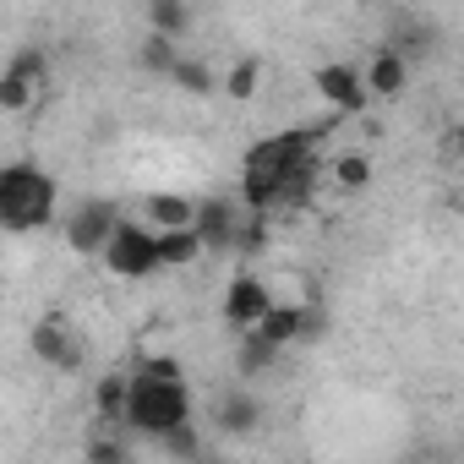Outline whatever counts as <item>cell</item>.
I'll return each instance as SVG.
<instances>
[{
    "instance_id": "1",
    "label": "cell",
    "mask_w": 464,
    "mask_h": 464,
    "mask_svg": "<svg viewBox=\"0 0 464 464\" xmlns=\"http://www.w3.org/2000/svg\"><path fill=\"white\" fill-rule=\"evenodd\" d=\"M328 137V126L317 121V126H290V131H279V137H263V142H252V153H246V169H241V202H246V213H274L279 208V186H285V175L290 169H301L306 159H317V142Z\"/></svg>"
},
{
    "instance_id": "12",
    "label": "cell",
    "mask_w": 464,
    "mask_h": 464,
    "mask_svg": "<svg viewBox=\"0 0 464 464\" xmlns=\"http://www.w3.org/2000/svg\"><path fill=\"white\" fill-rule=\"evenodd\" d=\"M404 82H410V61L399 55V50H377L372 55V66H366V88L377 93V99H399L404 93Z\"/></svg>"
},
{
    "instance_id": "4",
    "label": "cell",
    "mask_w": 464,
    "mask_h": 464,
    "mask_svg": "<svg viewBox=\"0 0 464 464\" xmlns=\"http://www.w3.org/2000/svg\"><path fill=\"white\" fill-rule=\"evenodd\" d=\"M104 268H110L115 279H148V274H159V268H164L159 229L142 224V218H126V224L115 229L110 252H104Z\"/></svg>"
},
{
    "instance_id": "9",
    "label": "cell",
    "mask_w": 464,
    "mask_h": 464,
    "mask_svg": "<svg viewBox=\"0 0 464 464\" xmlns=\"http://www.w3.org/2000/svg\"><path fill=\"white\" fill-rule=\"evenodd\" d=\"M257 334H263L268 344H279V350H285V344L312 339V334H317V317H312L306 306H295V301H279V306L263 317V328H257Z\"/></svg>"
},
{
    "instance_id": "10",
    "label": "cell",
    "mask_w": 464,
    "mask_h": 464,
    "mask_svg": "<svg viewBox=\"0 0 464 464\" xmlns=\"http://www.w3.org/2000/svg\"><path fill=\"white\" fill-rule=\"evenodd\" d=\"M142 218L159 229V236H175V229H191L197 224V202L191 197H175V191H153L142 202Z\"/></svg>"
},
{
    "instance_id": "29",
    "label": "cell",
    "mask_w": 464,
    "mask_h": 464,
    "mask_svg": "<svg viewBox=\"0 0 464 464\" xmlns=\"http://www.w3.org/2000/svg\"><path fill=\"white\" fill-rule=\"evenodd\" d=\"M148 377H164V382H186V372H180V361H169V355H153L148 366H142Z\"/></svg>"
},
{
    "instance_id": "20",
    "label": "cell",
    "mask_w": 464,
    "mask_h": 464,
    "mask_svg": "<svg viewBox=\"0 0 464 464\" xmlns=\"http://www.w3.org/2000/svg\"><path fill=\"white\" fill-rule=\"evenodd\" d=\"M431 44H437V34H431L426 23H399V28H393V39H388V50H399L404 61H415V55H426Z\"/></svg>"
},
{
    "instance_id": "13",
    "label": "cell",
    "mask_w": 464,
    "mask_h": 464,
    "mask_svg": "<svg viewBox=\"0 0 464 464\" xmlns=\"http://www.w3.org/2000/svg\"><path fill=\"white\" fill-rule=\"evenodd\" d=\"M34 355L44 361V366H61V372H77V339L61 328V323H39L34 328Z\"/></svg>"
},
{
    "instance_id": "14",
    "label": "cell",
    "mask_w": 464,
    "mask_h": 464,
    "mask_svg": "<svg viewBox=\"0 0 464 464\" xmlns=\"http://www.w3.org/2000/svg\"><path fill=\"white\" fill-rule=\"evenodd\" d=\"M148 23H153V39L180 44L186 28H191V6H186V0H153V6H148Z\"/></svg>"
},
{
    "instance_id": "23",
    "label": "cell",
    "mask_w": 464,
    "mask_h": 464,
    "mask_svg": "<svg viewBox=\"0 0 464 464\" xmlns=\"http://www.w3.org/2000/svg\"><path fill=\"white\" fill-rule=\"evenodd\" d=\"M334 180H339L344 191H361V186L372 180V159H366V153H344V159H334Z\"/></svg>"
},
{
    "instance_id": "27",
    "label": "cell",
    "mask_w": 464,
    "mask_h": 464,
    "mask_svg": "<svg viewBox=\"0 0 464 464\" xmlns=\"http://www.w3.org/2000/svg\"><path fill=\"white\" fill-rule=\"evenodd\" d=\"M88 464H131V448L121 437H93L88 442Z\"/></svg>"
},
{
    "instance_id": "8",
    "label": "cell",
    "mask_w": 464,
    "mask_h": 464,
    "mask_svg": "<svg viewBox=\"0 0 464 464\" xmlns=\"http://www.w3.org/2000/svg\"><path fill=\"white\" fill-rule=\"evenodd\" d=\"M241 224H246V213H236V202H224V197H213V202H197V241H202V252H236L241 246Z\"/></svg>"
},
{
    "instance_id": "5",
    "label": "cell",
    "mask_w": 464,
    "mask_h": 464,
    "mask_svg": "<svg viewBox=\"0 0 464 464\" xmlns=\"http://www.w3.org/2000/svg\"><path fill=\"white\" fill-rule=\"evenodd\" d=\"M121 224H126V218H121V208H115V202H104V197L77 202V208H72V218H66V246H72L77 257H104Z\"/></svg>"
},
{
    "instance_id": "22",
    "label": "cell",
    "mask_w": 464,
    "mask_h": 464,
    "mask_svg": "<svg viewBox=\"0 0 464 464\" xmlns=\"http://www.w3.org/2000/svg\"><path fill=\"white\" fill-rule=\"evenodd\" d=\"M34 93H39V82H28V77H12V72H0V110H6V115L28 110V104H34Z\"/></svg>"
},
{
    "instance_id": "3",
    "label": "cell",
    "mask_w": 464,
    "mask_h": 464,
    "mask_svg": "<svg viewBox=\"0 0 464 464\" xmlns=\"http://www.w3.org/2000/svg\"><path fill=\"white\" fill-rule=\"evenodd\" d=\"M126 426H131V431H148V437H159V442H164L175 426H191V393H186V382H164V377L137 372V377H131Z\"/></svg>"
},
{
    "instance_id": "7",
    "label": "cell",
    "mask_w": 464,
    "mask_h": 464,
    "mask_svg": "<svg viewBox=\"0 0 464 464\" xmlns=\"http://www.w3.org/2000/svg\"><path fill=\"white\" fill-rule=\"evenodd\" d=\"M312 88L339 110V115H361L366 104H372V88H366V72H355L350 61H328V66H317V77H312Z\"/></svg>"
},
{
    "instance_id": "11",
    "label": "cell",
    "mask_w": 464,
    "mask_h": 464,
    "mask_svg": "<svg viewBox=\"0 0 464 464\" xmlns=\"http://www.w3.org/2000/svg\"><path fill=\"white\" fill-rule=\"evenodd\" d=\"M213 420H218L224 437H252V431L263 426V404H257L252 393H224V399L213 404Z\"/></svg>"
},
{
    "instance_id": "17",
    "label": "cell",
    "mask_w": 464,
    "mask_h": 464,
    "mask_svg": "<svg viewBox=\"0 0 464 464\" xmlns=\"http://www.w3.org/2000/svg\"><path fill=\"white\" fill-rule=\"evenodd\" d=\"M274 361H279V344H268L257 328L241 334V355H236V372H241V377H263Z\"/></svg>"
},
{
    "instance_id": "2",
    "label": "cell",
    "mask_w": 464,
    "mask_h": 464,
    "mask_svg": "<svg viewBox=\"0 0 464 464\" xmlns=\"http://www.w3.org/2000/svg\"><path fill=\"white\" fill-rule=\"evenodd\" d=\"M55 180L28 164V159H12L0 169V224L12 229V236H28V229H44L55 218Z\"/></svg>"
},
{
    "instance_id": "16",
    "label": "cell",
    "mask_w": 464,
    "mask_h": 464,
    "mask_svg": "<svg viewBox=\"0 0 464 464\" xmlns=\"http://www.w3.org/2000/svg\"><path fill=\"white\" fill-rule=\"evenodd\" d=\"M317 180H323V164H317V159H306L301 169H290L285 186H279V208H290V213L306 208V202L317 197Z\"/></svg>"
},
{
    "instance_id": "26",
    "label": "cell",
    "mask_w": 464,
    "mask_h": 464,
    "mask_svg": "<svg viewBox=\"0 0 464 464\" xmlns=\"http://www.w3.org/2000/svg\"><path fill=\"white\" fill-rule=\"evenodd\" d=\"M164 453H169V459L197 464V459H202V437H197V426H175V431L164 437Z\"/></svg>"
},
{
    "instance_id": "24",
    "label": "cell",
    "mask_w": 464,
    "mask_h": 464,
    "mask_svg": "<svg viewBox=\"0 0 464 464\" xmlns=\"http://www.w3.org/2000/svg\"><path fill=\"white\" fill-rule=\"evenodd\" d=\"M142 66H148V72H159V77H175L180 50H175L169 39H148V44H142Z\"/></svg>"
},
{
    "instance_id": "15",
    "label": "cell",
    "mask_w": 464,
    "mask_h": 464,
    "mask_svg": "<svg viewBox=\"0 0 464 464\" xmlns=\"http://www.w3.org/2000/svg\"><path fill=\"white\" fill-rule=\"evenodd\" d=\"M93 410H99L104 420H121V426H126V410H131V377H121V372L99 377V388H93Z\"/></svg>"
},
{
    "instance_id": "25",
    "label": "cell",
    "mask_w": 464,
    "mask_h": 464,
    "mask_svg": "<svg viewBox=\"0 0 464 464\" xmlns=\"http://www.w3.org/2000/svg\"><path fill=\"white\" fill-rule=\"evenodd\" d=\"M6 72H12V77H28V82H39V88H44L50 61H44V50H17V55L6 61Z\"/></svg>"
},
{
    "instance_id": "6",
    "label": "cell",
    "mask_w": 464,
    "mask_h": 464,
    "mask_svg": "<svg viewBox=\"0 0 464 464\" xmlns=\"http://www.w3.org/2000/svg\"><path fill=\"white\" fill-rule=\"evenodd\" d=\"M274 306H279V301H274V290H268L257 274H236V279H229V290H224V323H236L241 334L263 328V317H268Z\"/></svg>"
},
{
    "instance_id": "18",
    "label": "cell",
    "mask_w": 464,
    "mask_h": 464,
    "mask_svg": "<svg viewBox=\"0 0 464 464\" xmlns=\"http://www.w3.org/2000/svg\"><path fill=\"white\" fill-rule=\"evenodd\" d=\"M159 252H164V268H186L202 257V241L197 229H175V236H159Z\"/></svg>"
},
{
    "instance_id": "30",
    "label": "cell",
    "mask_w": 464,
    "mask_h": 464,
    "mask_svg": "<svg viewBox=\"0 0 464 464\" xmlns=\"http://www.w3.org/2000/svg\"><path fill=\"white\" fill-rule=\"evenodd\" d=\"M197 464H229V459H197Z\"/></svg>"
},
{
    "instance_id": "28",
    "label": "cell",
    "mask_w": 464,
    "mask_h": 464,
    "mask_svg": "<svg viewBox=\"0 0 464 464\" xmlns=\"http://www.w3.org/2000/svg\"><path fill=\"white\" fill-rule=\"evenodd\" d=\"M263 246H268V218H263V213H246V224H241V246H236V252H241V257H257Z\"/></svg>"
},
{
    "instance_id": "19",
    "label": "cell",
    "mask_w": 464,
    "mask_h": 464,
    "mask_svg": "<svg viewBox=\"0 0 464 464\" xmlns=\"http://www.w3.org/2000/svg\"><path fill=\"white\" fill-rule=\"evenodd\" d=\"M257 82H263V61H257V55H246V61H236V66H229V77H224V93L246 104V99L257 93Z\"/></svg>"
},
{
    "instance_id": "21",
    "label": "cell",
    "mask_w": 464,
    "mask_h": 464,
    "mask_svg": "<svg viewBox=\"0 0 464 464\" xmlns=\"http://www.w3.org/2000/svg\"><path fill=\"white\" fill-rule=\"evenodd\" d=\"M169 82H175L180 93H197V99L218 88V77H213V66H202V61H186V55H180V66H175V77H169Z\"/></svg>"
}]
</instances>
